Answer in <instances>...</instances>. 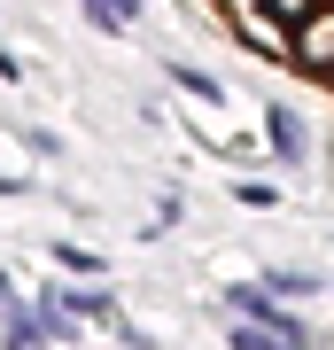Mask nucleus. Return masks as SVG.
<instances>
[{
  "instance_id": "1",
  "label": "nucleus",
  "mask_w": 334,
  "mask_h": 350,
  "mask_svg": "<svg viewBox=\"0 0 334 350\" xmlns=\"http://www.w3.org/2000/svg\"><path fill=\"white\" fill-rule=\"evenodd\" d=\"M218 16L303 86L334 94V0H218Z\"/></svg>"
}]
</instances>
